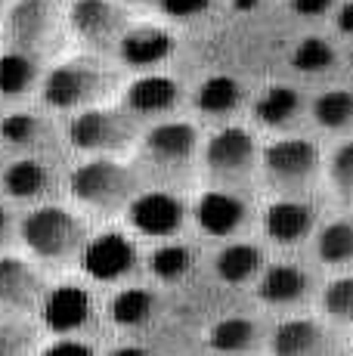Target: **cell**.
Instances as JSON below:
<instances>
[{"instance_id": "ffe728a7", "label": "cell", "mask_w": 353, "mask_h": 356, "mask_svg": "<svg viewBox=\"0 0 353 356\" xmlns=\"http://www.w3.org/2000/svg\"><path fill=\"white\" fill-rule=\"evenodd\" d=\"M3 193L19 202H38V198L50 195L56 186V174L47 161L40 159H19L3 170Z\"/></svg>"}, {"instance_id": "74e56055", "label": "cell", "mask_w": 353, "mask_h": 356, "mask_svg": "<svg viewBox=\"0 0 353 356\" xmlns=\"http://www.w3.org/2000/svg\"><path fill=\"white\" fill-rule=\"evenodd\" d=\"M335 25H338V31H341V34H347V38H353V0H347V3L338 6Z\"/></svg>"}, {"instance_id": "603a6c76", "label": "cell", "mask_w": 353, "mask_h": 356, "mask_svg": "<svg viewBox=\"0 0 353 356\" xmlns=\"http://www.w3.org/2000/svg\"><path fill=\"white\" fill-rule=\"evenodd\" d=\"M192 102L202 115L220 118V115H229L242 106V84L236 78H229V74H211V78H205L195 87Z\"/></svg>"}, {"instance_id": "60d3db41", "label": "cell", "mask_w": 353, "mask_h": 356, "mask_svg": "<svg viewBox=\"0 0 353 356\" xmlns=\"http://www.w3.org/2000/svg\"><path fill=\"white\" fill-rule=\"evenodd\" d=\"M233 6L239 13H251V10H257V6H261V0H233Z\"/></svg>"}, {"instance_id": "f35d334b", "label": "cell", "mask_w": 353, "mask_h": 356, "mask_svg": "<svg viewBox=\"0 0 353 356\" xmlns=\"http://www.w3.org/2000/svg\"><path fill=\"white\" fill-rule=\"evenodd\" d=\"M10 236H13V211L0 204V245H3Z\"/></svg>"}, {"instance_id": "277c9868", "label": "cell", "mask_w": 353, "mask_h": 356, "mask_svg": "<svg viewBox=\"0 0 353 356\" xmlns=\"http://www.w3.org/2000/svg\"><path fill=\"white\" fill-rule=\"evenodd\" d=\"M69 140L74 149L90 155H118L140 140V118L124 106H87L69 121Z\"/></svg>"}, {"instance_id": "d6a6232c", "label": "cell", "mask_w": 353, "mask_h": 356, "mask_svg": "<svg viewBox=\"0 0 353 356\" xmlns=\"http://www.w3.org/2000/svg\"><path fill=\"white\" fill-rule=\"evenodd\" d=\"M322 310L335 323L353 325V276H338L325 285L322 291Z\"/></svg>"}, {"instance_id": "ba28073f", "label": "cell", "mask_w": 353, "mask_h": 356, "mask_svg": "<svg viewBox=\"0 0 353 356\" xmlns=\"http://www.w3.org/2000/svg\"><path fill=\"white\" fill-rule=\"evenodd\" d=\"M127 223L146 238H174L186 223V204L165 189H140L127 204Z\"/></svg>"}, {"instance_id": "9c48e42d", "label": "cell", "mask_w": 353, "mask_h": 356, "mask_svg": "<svg viewBox=\"0 0 353 356\" xmlns=\"http://www.w3.org/2000/svg\"><path fill=\"white\" fill-rule=\"evenodd\" d=\"M78 264L93 282H118L137 266V245L118 229L99 232L84 242Z\"/></svg>"}, {"instance_id": "484cf974", "label": "cell", "mask_w": 353, "mask_h": 356, "mask_svg": "<svg viewBox=\"0 0 353 356\" xmlns=\"http://www.w3.org/2000/svg\"><path fill=\"white\" fill-rule=\"evenodd\" d=\"M38 59L35 53L6 50L0 53V97H22L38 84Z\"/></svg>"}, {"instance_id": "5bb4252c", "label": "cell", "mask_w": 353, "mask_h": 356, "mask_svg": "<svg viewBox=\"0 0 353 356\" xmlns=\"http://www.w3.org/2000/svg\"><path fill=\"white\" fill-rule=\"evenodd\" d=\"M93 316V298L84 285L63 282L56 289H47L40 300V319L53 334H78Z\"/></svg>"}, {"instance_id": "8fae6325", "label": "cell", "mask_w": 353, "mask_h": 356, "mask_svg": "<svg viewBox=\"0 0 353 356\" xmlns=\"http://www.w3.org/2000/svg\"><path fill=\"white\" fill-rule=\"evenodd\" d=\"M47 294L44 276L22 257H0V316H28Z\"/></svg>"}, {"instance_id": "d590c367", "label": "cell", "mask_w": 353, "mask_h": 356, "mask_svg": "<svg viewBox=\"0 0 353 356\" xmlns=\"http://www.w3.org/2000/svg\"><path fill=\"white\" fill-rule=\"evenodd\" d=\"M158 6L171 19H195L202 13H208L211 0H158Z\"/></svg>"}, {"instance_id": "f546056e", "label": "cell", "mask_w": 353, "mask_h": 356, "mask_svg": "<svg viewBox=\"0 0 353 356\" xmlns=\"http://www.w3.org/2000/svg\"><path fill=\"white\" fill-rule=\"evenodd\" d=\"M47 136V124L31 112H13L0 121V140L13 149H31L40 146Z\"/></svg>"}, {"instance_id": "5b68a950", "label": "cell", "mask_w": 353, "mask_h": 356, "mask_svg": "<svg viewBox=\"0 0 353 356\" xmlns=\"http://www.w3.org/2000/svg\"><path fill=\"white\" fill-rule=\"evenodd\" d=\"M319 168H322V155L313 140L288 136L261 149L263 177L282 195H301L304 189H310L319 177Z\"/></svg>"}, {"instance_id": "4fadbf2b", "label": "cell", "mask_w": 353, "mask_h": 356, "mask_svg": "<svg viewBox=\"0 0 353 356\" xmlns=\"http://www.w3.org/2000/svg\"><path fill=\"white\" fill-rule=\"evenodd\" d=\"M6 31L16 50L38 53L56 34V6L53 0H16L6 13Z\"/></svg>"}, {"instance_id": "4316f807", "label": "cell", "mask_w": 353, "mask_h": 356, "mask_svg": "<svg viewBox=\"0 0 353 356\" xmlns=\"http://www.w3.org/2000/svg\"><path fill=\"white\" fill-rule=\"evenodd\" d=\"M316 254L329 266L353 264V217H338L325 223L316 236Z\"/></svg>"}, {"instance_id": "d6986e66", "label": "cell", "mask_w": 353, "mask_h": 356, "mask_svg": "<svg viewBox=\"0 0 353 356\" xmlns=\"http://www.w3.org/2000/svg\"><path fill=\"white\" fill-rule=\"evenodd\" d=\"M307 294H310V273L295 264L263 266L261 276H257V298L270 307L301 304Z\"/></svg>"}, {"instance_id": "30bf717a", "label": "cell", "mask_w": 353, "mask_h": 356, "mask_svg": "<svg viewBox=\"0 0 353 356\" xmlns=\"http://www.w3.org/2000/svg\"><path fill=\"white\" fill-rule=\"evenodd\" d=\"M69 29L93 50L118 47L127 31V13L115 0H74L69 6Z\"/></svg>"}, {"instance_id": "9a60e30c", "label": "cell", "mask_w": 353, "mask_h": 356, "mask_svg": "<svg viewBox=\"0 0 353 356\" xmlns=\"http://www.w3.org/2000/svg\"><path fill=\"white\" fill-rule=\"evenodd\" d=\"M273 356H335V334L307 316L285 319L270 334Z\"/></svg>"}, {"instance_id": "83f0119b", "label": "cell", "mask_w": 353, "mask_h": 356, "mask_svg": "<svg viewBox=\"0 0 353 356\" xmlns=\"http://www.w3.org/2000/svg\"><path fill=\"white\" fill-rule=\"evenodd\" d=\"M192 266H195V254H192V248L183 242H161L158 248L149 254V273L165 285L183 282V279L192 273Z\"/></svg>"}, {"instance_id": "7402d4cb", "label": "cell", "mask_w": 353, "mask_h": 356, "mask_svg": "<svg viewBox=\"0 0 353 356\" xmlns=\"http://www.w3.org/2000/svg\"><path fill=\"white\" fill-rule=\"evenodd\" d=\"M261 270H263V251L251 242L223 245L214 254V273L227 285H245L261 276Z\"/></svg>"}, {"instance_id": "6da1fadb", "label": "cell", "mask_w": 353, "mask_h": 356, "mask_svg": "<svg viewBox=\"0 0 353 356\" xmlns=\"http://www.w3.org/2000/svg\"><path fill=\"white\" fill-rule=\"evenodd\" d=\"M72 198L84 208L115 214L131 204L140 193V177L133 168L121 164L115 155H93L90 161L78 164L69 177Z\"/></svg>"}, {"instance_id": "ee69618b", "label": "cell", "mask_w": 353, "mask_h": 356, "mask_svg": "<svg viewBox=\"0 0 353 356\" xmlns=\"http://www.w3.org/2000/svg\"><path fill=\"white\" fill-rule=\"evenodd\" d=\"M350 63H353V56H350Z\"/></svg>"}, {"instance_id": "b9f144b4", "label": "cell", "mask_w": 353, "mask_h": 356, "mask_svg": "<svg viewBox=\"0 0 353 356\" xmlns=\"http://www.w3.org/2000/svg\"><path fill=\"white\" fill-rule=\"evenodd\" d=\"M0 13H3V0H0Z\"/></svg>"}, {"instance_id": "ac0fdd59", "label": "cell", "mask_w": 353, "mask_h": 356, "mask_svg": "<svg viewBox=\"0 0 353 356\" xmlns=\"http://www.w3.org/2000/svg\"><path fill=\"white\" fill-rule=\"evenodd\" d=\"M176 40L174 34L161 25H133L121 34L118 40V56L124 65L131 68H155L161 65L165 59H171Z\"/></svg>"}, {"instance_id": "8992f818", "label": "cell", "mask_w": 353, "mask_h": 356, "mask_svg": "<svg viewBox=\"0 0 353 356\" xmlns=\"http://www.w3.org/2000/svg\"><path fill=\"white\" fill-rule=\"evenodd\" d=\"M202 161H205L208 177L217 186L233 189L254 174V168L261 164V149H257L251 130L229 124L208 136L205 149H202Z\"/></svg>"}, {"instance_id": "f1b7e54d", "label": "cell", "mask_w": 353, "mask_h": 356, "mask_svg": "<svg viewBox=\"0 0 353 356\" xmlns=\"http://www.w3.org/2000/svg\"><path fill=\"white\" fill-rule=\"evenodd\" d=\"M313 121L322 130H344L353 124V93L325 90L313 99Z\"/></svg>"}, {"instance_id": "d4e9b609", "label": "cell", "mask_w": 353, "mask_h": 356, "mask_svg": "<svg viewBox=\"0 0 353 356\" xmlns=\"http://www.w3.org/2000/svg\"><path fill=\"white\" fill-rule=\"evenodd\" d=\"M155 310H158V298H155V291L137 289V285H133V289H121L112 298V304H108V316H112V323L121 325V328L146 325L149 319L155 316Z\"/></svg>"}, {"instance_id": "3957f363", "label": "cell", "mask_w": 353, "mask_h": 356, "mask_svg": "<svg viewBox=\"0 0 353 356\" xmlns=\"http://www.w3.org/2000/svg\"><path fill=\"white\" fill-rule=\"evenodd\" d=\"M118 84V74L93 59H65L47 72L40 84V97L56 112H81L87 106H99Z\"/></svg>"}, {"instance_id": "ab89813d", "label": "cell", "mask_w": 353, "mask_h": 356, "mask_svg": "<svg viewBox=\"0 0 353 356\" xmlns=\"http://www.w3.org/2000/svg\"><path fill=\"white\" fill-rule=\"evenodd\" d=\"M108 356H152L146 350V347H137V344H121V347H115Z\"/></svg>"}, {"instance_id": "836d02e7", "label": "cell", "mask_w": 353, "mask_h": 356, "mask_svg": "<svg viewBox=\"0 0 353 356\" xmlns=\"http://www.w3.org/2000/svg\"><path fill=\"white\" fill-rule=\"evenodd\" d=\"M329 180L344 202L353 204V140L341 143L329 159Z\"/></svg>"}, {"instance_id": "4dcf8cb0", "label": "cell", "mask_w": 353, "mask_h": 356, "mask_svg": "<svg viewBox=\"0 0 353 356\" xmlns=\"http://www.w3.org/2000/svg\"><path fill=\"white\" fill-rule=\"evenodd\" d=\"M335 47L329 44L325 38H304L301 44L295 47L291 53V65L304 74H319V72H329L335 65Z\"/></svg>"}, {"instance_id": "52a82bcc", "label": "cell", "mask_w": 353, "mask_h": 356, "mask_svg": "<svg viewBox=\"0 0 353 356\" xmlns=\"http://www.w3.org/2000/svg\"><path fill=\"white\" fill-rule=\"evenodd\" d=\"M199 149H202L199 127L189 124V121H176V118L152 124L140 140L142 161H149L161 174L189 170L192 161L199 159Z\"/></svg>"}, {"instance_id": "7bdbcfd3", "label": "cell", "mask_w": 353, "mask_h": 356, "mask_svg": "<svg viewBox=\"0 0 353 356\" xmlns=\"http://www.w3.org/2000/svg\"><path fill=\"white\" fill-rule=\"evenodd\" d=\"M186 356H195V353H186Z\"/></svg>"}, {"instance_id": "8d00e7d4", "label": "cell", "mask_w": 353, "mask_h": 356, "mask_svg": "<svg viewBox=\"0 0 353 356\" xmlns=\"http://www.w3.org/2000/svg\"><path fill=\"white\" fill-rule=\"evenodd\" d=\"M335 6V0H291V10L297 16H307V19H319Z\"/></svg>"}, {"instance_id": "1f68e13d", "label": "cell", "mask_w": 353, "mask_h": 356, "mask_svg": "<svg viewBox=\"0 0 353 356\" xmlns=\"http://www.w3.org/2000/svg\"><path fill=\"white\" fill-rule=\"evenodd\" d=\"M38 347V332L25 319H0V356H31Z\"/></svg>"}, {"instance_id": "7a4b0ae2", "label": "cell", "mask_w": 353, "mask_h": 356, "mask_svg": "<svg viewBox=\"0 0 353 356\" xmlns=\"http://www.w3.org/2000/svg\"><path fill=\"white\" fill-rule=\"evenodd\" d=\"M19 236L22 245L31 251L38 260L47 264H63L81 254L87 242V223L69 208L59 204H38L35 211L22 217L19 223Z\"/></svg>"}, {"instance_id": "e0dca14e", "label": "cell", "mask_w": 353, "mask_h": 356, "mask_svg": "<svg viewBox=\"0 0 353 356\" xmlns=\"http://www.w3.org/2000/svg\"><path fill=\"white\" fill-rule=\"evenodd\" d=\"M316 227V211L301 195H285L276 198L267 211H263V232L273 238L276 245H297L313 232Z\"/></svg>"}, {"instance_id": "44dd1931", "label": "cell", "mask_w": 353, "mask_h": 356, "mask_svg": "<svg viewBox=\"0 0 353 356\" xmlns=\"http://www.w3.org/2000/svg\"><path fill=\"white\" fill-rule=\"evenodd\" d=\"M208 344L223 356H248L263 344V325L251 316L217 319L208 332Z\"/></svg>"}, {"instance_id": "7c38bea8", "label": "cell", "mask_w": 353, "mask_h": 356, "mask_svg": "<svg viewBox=\"0 0 353 356\" xmlns=\"http://www.w3.org/2000/svg\"><path fill=\"white\" fill-rule=\"evenodd\" d=\"M248 214H251L248 202L236 193V189H227V186L208 189V193H202L192 204L195 227L211 238L236 236V232L248 223Z\"/></svg>"}, {"instance_id": "cb8c5ba5", "label": "cell", "mask_w": 353, "mask_h": 356, "mask_svg": "<svg viewBox=\"0 0 353 356\" xmlns=\"http://www.w3.org/2000/svg\"><path fill=\"white\" fill-rule=\"evenodd\" d=\"M301 108H304L301 93H297L295 87H288V84L267 87V90H263L261 97H257V102H254L257 121H261V124H267V127L291 124V121L301 115Z\"/></svg>"}, {"instance_id": "e575fe53", "label": "cell", "mask_w": 353, "mask_h": 356, "mask_svg": "<svg viewBox=\"0 0 353 356\" xmlns=\"http://www.w3.org/2000/svg\"><path fill=\"white\" fill-rule=\"evenodd\" d=\"M40 356H97L87 341L81 338H72V334H59V341H53V344H47Z\"/></svg>"}, {"instance_id": "2e32d148", "label": "cell", "mask_w": 353, "mask_h": 356, "mask_svg": "<svg viewBox=\"0 0 353 356\" xmlns=\"http://www.w3.org/2000/svg\"><path fill=\"white\" fill-rule=\"evenodd\" d=\"M183 99L180 81H174L171 74H140L131 87L124 90V108L137 118H165L171 115Z\"/></svg>"}]
</instances>
